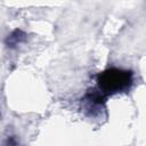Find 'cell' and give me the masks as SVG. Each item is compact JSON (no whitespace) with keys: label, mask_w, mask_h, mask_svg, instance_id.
<instances>
[{"label":"cell","mask_w":146,"mask_h":146,"mask_svg":"<svg viewBox=\"0 0 146 146\" xmlns=\"http://www.w3.org/2000/svg\"><path fill=\"white\" fill-rule=\"evenodd\" d=\"M1 146H18V140H17L16 136L9 135V136H7V137L3 139Z\"/></svg>","instance_id":"obj_4"},{"label":"cell","mask_w":146,"mask_h":146,"mask_svg":"<svg viewBox=\"0 0 146 146\" xmlns=\"http://www.w3.org/2000/svg\"><path fill=\"white\" fill-rule=\"evenodd\" d=\"M26 40V34L24 31L19 30V29H16L14 30L10 34L7 35L6 40H5V43L6 46L9 48V49H15L17 48L21 43H23L24 41Z\"/></svg>","instance_id":"obj_3"},{"label":"cell","mask_w":146,"mask_h":146,"mask_svg":"<svg viewBox=\"0 0 146 146\" xmlns=\"http://www.w3.org/2000/svg\"><path fill=\"white\" fill-rule=\"evenodd\" d=\"M98 90L106 97L127 91L132 84V72L122 68H108L98 76Z\"/></svg>","instance_id":"obj_1"},{"label":"cell","mask_w":146,"mask_h":146,"mask_svg":"<svg viewBox=\"0 0 146 146\" xmlns=\"http://www.w3.org/2000/svg\"><path fill=\"white\" fill-rule=\"evenodd\" d=\"M104 104L105 96L98 89H91L86 94L82 100V108L89 116H96L104 110Z\"/></svg>","instance_id":"obj_2"}]
</instances>
